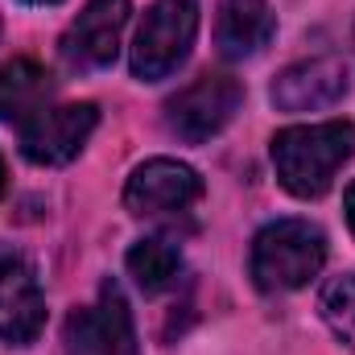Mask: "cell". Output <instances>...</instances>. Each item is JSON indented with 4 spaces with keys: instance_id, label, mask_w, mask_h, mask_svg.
<instances>
[{
    "instance_id": "1",
    "label": "cell",
    "mask_w": 355,
    "mask_h": 355,
    "mask_svg": "<svg viewBox=\"0 0 355 355\" xmlns=\"http://www.w3.org/2000/svg\"><path fill=\"white\" fill-rule=\"evenodd\" d=\"M352 153H355L352 120L297 124V128H281L272 137V166H277L281 186L293 198H322Z\"/></svg>"
},
{
    "instance_id": "2",
    "label": "cell",
    "mask_w": 355,
    "mask_h": 355,
    "mask_svg": "<svg viewBox=\"0 0 355 355\" xmlns=\"http://www.w3.org/2000/svg\"><path fill=\"white\" fill-rule=\"evenodd\" d=\"M327 265V236L306 219H277L252 240V281L265 293L310 285Z\"/></svg>"
},
{
    "instance_id": "3",
    "label": "cell",
    "mask_w": 355,
    "mask_h": 355,
    "mask_svg": "<svg viewBox=\"0 0 355 355\" xmlns=\"http://www.w3.org/2000/svg\"><path fill=\"white\" fill-rule=\"evenodd\" d=\"M198 33V0H157L132 42L128 67L141 83H157L186 62Z\"/></svg>"
},
{
    "instance_id": "4",
    "label": "cell",
    "mask_w": 355,
    "mask_h": 355,
    "mask_svg": "<svg viewBox=\"0 0 355 355\" xmlns=\"http://www.w3.org/2000/svg\"><path fill=\"white\" fill-rule=\"evenodd\" d=\"M240 103H244L240 79L207 71L166 103V124L186 145H202V141H211L215 132L227 128V120L240 112Z\"/></svg>"
},
{
    "instance_id": "5",
    "label": "cell",
    "mask_w": 355,
    "mask_h": 355,
    "mask_svg": "<svg viewBox=\"0 0 355 355\" xmlns=\"http://www.w3.org/2000/svg\"><path fill=\"white\" fill-rule=\"evenodd\" d=\"M99 124L95 103H50L21 124V153L33 166H67Z\"/></svg>"
},
{
    "instance_id": "6",
    "label": "cell",
    "mask_w": 355,
    "mask_h": 355,
    "mask_svg": "<svg viewBox=\"0 0 355 355\" xmlns=\"http://www.w3.org/2000/svg\"><path fill=\"white\" fill-rule=\"evenodd\" d=\"M67 347L75 355H141L132 310L116 281L99 285V302L67 318Z\"/></svg>"
},
{
    "instance_id": "7",
    "label": "cell",
    "mask_w": 355,
    "mask_h": 355,
    "mask_svg": "<svg viewBox=\"0 0 355 355\" xmlns=\"http://www.w3.org/2000/svg\"><path fill=\"white\" fill-rule=\"evenodd\" d=\"M198 198H202V178L186 162H174V157H153V162L137 166L128 186H124V207L141 219L186 211Z\"/></svg>"
},
{
    "instance_id": "8",
    "label": "cell",
    "mask_w": 355,
    "mask_h": 355,
    "mask_svg": "<svg viewBox=\"0 0 355 355\" xmlns=\"http://www.w3.org/2000/svg\"><path fill=\"white\" fill-rule=\"evenodd\" d=\"M128 0H87L75 25L62 33V58L83 71H103L120 54V33L128 25Z\"/></svg>"
},
{
    "instance_id": "9",
    "label": "cell",
    "mask_w": 355,
    "mask_h": 355,
    "mask_svg": "<svg viewBox=\"0 0 355 355\" xmlns=\"http://www.w3.org/2000/svg\"><path fill=\"white\" fill-rule=\"evenodd\" d=\"M42 327H46V302L33 268L17 257H0V339L25 347L37 339Z\"/></svg>"
},
{
    "instance_id": "10",
    "label": "cell",
    "mask_w": 355,
    "mask_h": 355,
    "mask_svg": "<svg viewBox=\"0 0 355 355\" xmlns=\"http://www.w3.org/2000/svg\"><path fill=\"white\" fill-rule=\"evenodd\" d=\"M347 95V67L339 58H310L293 62L277 75L272 103L277 112H318Z\"/></svg>"
},
{
    "instance_id": "11",
    "label": "cell",
    "mask_w": 355,
    "mask_h": 355,
    "mask_svg": "<svg viewBox=\"0 0 355 355\" xmlns=\"http://www.w3.org/2000/svg\"><path fill=\"white\" fill-rule=\"evenodd\" d=\"M277 33V17L268 8V0H219L215 12V46L223 58L240 62L261 54Z\"/></svg>"
},
{
    "instance_id": "12",
    "label": "cell",
    "mask_w": 355,
    "mask_h": 355,
    "mask_svg": "<svg viewBox=\"0 0 355 355\" xmlns=\"http://www.w3.org/2000/svg\"><path fill=\"white\" fill-rule=\"evenodd\" d=\"M54 99V79L46 67L33 58H12L0 67V120L4 124H25Z\"/></svg>"
},
{
    "instance_id": "13",
    "label": "cell",
    "mask_w": 355,
    "mask_h": 355,
    "mask_svg": "<svg viewBox=\"0 0 355 355\" xmlns=\"http://www.w3.org/2000/svg\"><path fill=\"white\" fill-rule=\"evenodd\" d=\"M178 268H182V257H178L174 244H166V240H141V244L128 248V272L137 277V285L145 293L170 289Z\"/></svg>"
},
{
    "instance_id": "14",
    "label": "cell",
    "mask_w": 355,
    "mask_h": 355,
    "mask_svg": "<svg viewBox=\"0 0 355 355\" xmlns=\"http://www.w3.org/2000/svg\"><path fill=\"white\" fill-rule=\"evenodd\" d=\"M318 310H322L327 327H331L343 343L355 347V272L352 277H335V281L322 289Z\"/></svg>"
},
{
    "instance_id": "15",
    "label": "cell",
    "mask_w": 355,
    "mask_h": 355,
    "mask_svg": "<svg viewBox=\"0 0 355 355\" xmlns=\"http://www.w3.org/2000/svg\"><path fill=\"white\" fill-rule=\"evenodd\" d=\"M343 211H347V227H352V236H355V182L347 186V194H343Z\"/></svg>"
},
{
    "instance_id": "16",
    "label": "cell",
    "mask_w": 355,
    "mask_h": 355,
    "mask_svg": "<svg viewBox=\"0 0 355 355\" xmlns=\"http://www.w3.org/2000/svg\"><path fill=\"white\" fill-rule=\"evenodd\" d=\"M25 4H62V0H25Z\"/></svg>"
},
{
    "instance_id": "17",
    "label": "cell",
    "mask_w": 355,
    "mask_h": 355,
    "mask_svg": "<svg viewBox=\"0 0 355 355\" xmlns=\"http://www.w3.org/2000/svg\"><path fill=\"white\" fill-rule=\"evenodd\" d=\"M0 194H4V157H0Z\"/></svg>"
},
{
    "instance_id": "18",
    "label": "cell",
    "mask_w": 355,
    "mask_h": 355,
    "mask_svg": "<svg viewBox=\"0 0 355 355\" xmlns=\"http://www.w3.org/2000/svg\"><path fill=\"white\" fill-rule=\"evenodd\" d=\"M0 33H4V25H0Z\"/></svg>"
}]
</instances>
